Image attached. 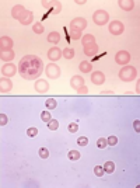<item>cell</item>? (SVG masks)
I'll list each match as a JSON object with an SVG mask.
<instances>
[{
    "label": "cell",
    "instance_id": "cell-1",
    "mask_svg": "<svg viewBox=\"0 0 140 188\" xmlns=\"http://www.w3.org/2000/svg\"><path fill=\"white\" fill-rule=\"evenodd\" d=\"M44 70V63L41 58L36 55H27L20 60L18 63V73L25 80H34L41 76Z\"/></svg>",
    "mask_w": 140,
    "mask_h": 188
},
{
    "label": "cell",
    "instance_id": "cell-2",
    "mask_svg": "<svg viewBox=\"0 0 140 188\" xmlns=\"http://www.w3.org/2000/svg\"><path fill=\"white\" fill-rule=\"evenodd\" d=\"M136 76H137L136 67L129 66V65L123 66L122 69L119 70V79L122 81H132V80H134V79H136Z\"/></svg>",
    "mask_w": 140,
    "mask_h": 188
},
{
    "label": "cell",
    "instance_id": "cell-3",
    "mask_svg": "<svg viewBox=\"0 0 140 188\" xmlns=\"http://www.w3.org/2000/svg\"><path fill=\"white\" fill-rule=\"evenodd\" d=\"M109 20V14L106 13L105 10H97L94 14H92V21L97 25H104L106 24Z\"/></svg>",
    "mask_w": 140,
    "mask_h": 188
},
{
    "label": "cell",
    "instance_id": "cell-4",
    "mask_svg": "<svg viewBox=\"0 0 140 188\" xmlns=\"http://www.w3.org/2000/svg\"><path fill=\"white\" fill-rule=\"evenodd\" d=\"M45 73H46V76L49 79H58L62 72H60V67L52 62V63H49L46 67H45Z\"/></svg>",
    "mask_w": 140,
    "mask_h": 188
},
{
    "label": "cell",
    "instance_id": "cell-5",
    "mask_svg": "<svg viewBox=\"0 0 140 188\" xmlns=\"http://www.w3.org/2000/svg\"><path fill=\"white\" fill-rule=\"evenodd\" d=\"M123 31H125V25H123L122 21L115 20V21L109 22V32H111L112 35H120Z\"/></svg>",
    "mask_w": 140,
    "mask_h": 188
},
{
    "label": "cell",
    "instance_id": "cell-6",
    "mask_svg": "<svg viewBox=\"0 0 140 188\" xmlns=\"http://www.w3.org/2000/svg\"><path fill=\"white\" fill-rule=\"evenodd\" d=\"M115 62H116L118 65L126 66V65L130 62V53H129L128 51H119V52L115 55Z\"/></svg>",
    "mask_w": 140,
    "mask_h": 188
},
{
    "label": "cell",
    "instance_id": "cell-7",
    "mask_svg": "<svg viewBox=\"0 0 140 188\" xmlns=\"http://www.w3.org/2000/svg\"><path fill=\"white\" fill-rule=\"evenodd\" d=\"M17 72H18V67H16L13 63H10V62L2 66V75L4 76V77H13Z\"/></svg>",
    "mask_w": 140,
    "mask_h": 188
},
{
    "label": "cell",
    "instance_id": "cell-8",
    "mask_svg": "<svg viewBox=\"0 0 140 188\" xmlns=\"http://www.w3.org/2000/svg\"><path fill=\"white\" fill-rule=\"evenodd\" d=\"M86 27H87V20L83 18V17H77V18H74L70 22V28H73V30L83 31Z\"/></svg>",
    "mask_w": 140,
    "mask_h": 188
},
{
    "label": "cell",
    "instance_id": "cell-9",
    "mask_svg": "<svg viewBox=\"0 0 140 188\" xmlns=\"http://www.w3.org/2000/svg\"><path fill=\"white\" fill-rule=\"evenodd\" d=\"M35 90L39 94H45V93H48V90H49V83H48L46 80H44V79H39L35 83Z\"/></svg>",
    "mask_w": 140,
    "mask_h": 188
},
{
    "label": "cell",
    "instance_id": "cell-10",
    "mask_svg": "<svg viewBox=\"0 0 140 188\" xmlns=\"http://www.w3.org/2000/svg\"><path fill=\"white\" fill-rule=\"evenodd\" d=\"M91 81L94 84H97V86H101V84L105 83V76H104L102 72L95 70V72H92V75H91Z\"/></svg>",
    "mask_w": 140,
    "mask_h": 188
},
{
    "label": "cell",
    "instance_id": "cell-11",
    "mask_svg": "<svg viewBox=\"0 0 140 188\" xmlns=\"http://www.w3.org/2000/svg\"><path fill=\"white\" fill-rule=\"evenodd\" d=\"M60 56H62V51L59 49L58 46H53L48 51V59H49V60H53V63H55V60H59Z\"/></svg>",
    "mask_w": 140,
    "mask_h": 188
},
{
    "label": "cell",
    "instance_id": "cell-12",
    "mask_svg": "<svg viewBox=\"0 0 140 188\" xmlns=\"http://www.w3.org/2000/svg\"><path fill=\"white\" fill-rule=\"evenodd\" d=\"M98 51H100V49H98V45L95 44V42H94V44L84 45V53H86L87 56H91V58H92V56H95L98 53Z\"/></svg>",
    "mask_w": 140,
    "mask_h": 188
},
{
    "label": "cell",
    "instance_id": "cell-13",
    "mask_svg": "<svg viewBox=\"0 0 140 188\" xmlns=\"http://www.w3.org/2000/svg\"><path fill=\"white\" fill-rule=\"evenodd\" d=\"M32 20H34L32 11H30V10H25L24 13H22V16L20 17V20H18V21L21 22L22 25H30L31 22H32Z\"/></svg>",
    "mask_w": 140,
    "mask_h": 188
},
{
    "label": "cell",
    "instance_id": "cell-14",
    "mask_svg": "<svg viewBox=\"0 0 140 188\" xmlns=\"http://www.w3.org/2000/svg\"><path fill=\"white\" fill-rule=\"evenodd\" d=\"M11 87H13V83H11V80L8 77H2V80H0V93H7L11 90Z\"/></svg>",
    "mask_w": 140,
    "mask_h": 188
},
{
    "label": "cell",
    "instance_id": "cell-15",
    "mask_svg": "<svg viewBox=\"0 0 140 188\" xmlns=\"http://www.w3.org/2000/svg\"><path fill=\"white\" fill-rule=\"evenodd\" d=\"M13 48V39L10 36H2L0 38V49L2 51H8Z\"/></svg>",
    "mask_w": 140,
    "mask_h": 188
},
{
    "label": "cell",
    "instance_id": "cell-16",
    "mask_svg": "<svg viewBox=\"0 0 140 188\" xmlns=\"http://www.w3.org/2000/svg\"><path fill=\"white\" fill-rule=\"evenodd\" d=\"M70 86H72V89H74V90L80 89L81 86H84V79L78 75L73 76V77L70 79Z\"/></svg>",
    "mask_w": 140,
    "mask_h": 188
},
{
    "label": "cell",
    "instance_id": "cell-17",
    "mask_svg": "<svg viewBox=\"0 0 140 188\" xmlns=\"http://www.w3.org/2000/svg\"><path fill=\"white\" fill-rule=\"evenodd\" d=\"M24 11H25L24 6L17 4V6H14L13 10H11V17H13V18H16V20H20V17L22 16V13H24Z\"/></svg>",
    "mask_w": 140,
    "mask_h": 188
},
{
    "label": "cell",
    "instance_id": "cell-18",
    "mask_svg": "<svg viewBox=\"0 0 140 188\" xmlns=\"http://www.w3.org/2000/svg\"><path fill=\"white\" fill-rule=\"evenodd\" d=\"M118 4H119L120 8H122V10H125V11H130V10H133V7H134V2H133V0H119V2H118Z\"/></svg>",
    "mask_w": 140,
    "mask_h": 188
},
{
    "label": "cell",
    "instance_id": "cell-19",
    "mask_svg": "<svg viewBox=\"0 0 140 188\" xmlns=\"http://www.w3.org/2000/svg\"><path fill=\"white\" fill-rule=\"evenodd\" d=\"M0 59L4 62H10L14 59V51L13 49H8V51H2V53H0Z\"/></svg>",
    "mask_w": 140,
    "mask_h": 188
},
{
    "label": "cell",
    "instance_id": "cell-20",
    "mask_svg": "<svg viewBox=\"0 0 140 188\" xmlns=\"http://www.w3.org/2000/svg\"><path fill=\"white\" fill-rule=\"evenodd\" d=\"M48 42H50V44H58L59 41H60V34L56 32V31H52V32L48 34Z\"/></svg>",
    "mask_w": 140,
    "mask_h": 188
},
{
    "label": "cell",
    "instance_id": "cell-21",
    "mask_svg": "<svg viewBox=\"0 0 140 188\" xmlns=\"http://www.w3.org/2000/svg\"><path fill=\"white\" fill-rule=\"evenodd\" d=\"M78 69H80V72H83V73H90L92 70V66H91L90 62L83 60L80 65H78Z\"/></svg>",
    "mask_w": 140,
    "mask_h": 188
},
{
    "label": "cell",
    "instance_id": "cell-22",
    "mask_svg": "<svg viewBox=\"0 0 140 188\" xmlns=\"http://www.w3.org/2000/svg\"><path fill=\"white\" fill-rule=\"evenodd\" d=\"M102 168H104V173H108V174L114 173L115 171V163L114 161H105L104 166H102Z\"/></svg>",
    "mask_w": 140,
    "mask_h": 188
},
{
    "label": "cell",
    "instance_id": "cell-23",
    "mask_svg": "<svg viewBox=\"0 0 140 188\" xmlns=\"http://www.w3.org/2000/svg\"><path fill=\"white\" fill-rule=\"evenodd\" d=\"M81 42H83V45L94 44V42H95V36L92 35V34H86L84 36H81Z\"/></svg>",
    "mask_w": 140,
    "mask_h": 188
},
{
    "label": "cell",
    "instance_id": "cell-24",
    "mask_svg": "<svg viewBox=\"0 0 140 188\" xmlns=\"http://www.w3.org/2000/svg\"><path fill=\"white\" fill-rule=\"evenodd\" d=\"M60 10H62V3L60 2H53V7L50 8L49 11L46 13V16H49L50 13H55V14H58V13H60Z\"/></svg>",
    "mask_w": 140,
    "mask_h": 188
},
{
    "label": "cell",
    "instance_id": "cell-25",
    "mask_svg": "<svg viewBox=\"0 0 140 188\" xmlns=\"http://www.w3.org/2000/svg\"><path fill=\"white\" fill-rule=\"evenodd\" d=\"M62 55H63L67 60H70V59L74 58V49H73V48H66V49L62 52Z\"/></svg>",
    "mask_w": 140,
    "mask_h": 188
},
{
    "label": "cell",
    "instance_id": "cell-26",
    "mask_svg": "<svg viewBox=\"0 0 140 188\" xmlns=\"http://www.w3.org/2000/svg\"><path fill=\"white\" fill-rule=\"evenodd\" d=\"M80 152L78 150H70L69 152V154H67V157L70 159V161H76V160H78L80 159Z\"/></svg>",
    "mask_w": 140,
    "mask_h": 188
},
{
    "label": "cell",
    "instance_id": "cell-27",
    "mask_svg": "<svg viewBox=\"0 0 140 188\" xmlns=\"http://www.w3.org/2000/svg\"><path fill=\"white\" fill-rule=\"evenodd\" d=\"M70 39H74V41H77V39L81 38V31L78 30H73V28H70Z\"/></svg>",
    "mask_w": 140,
    "mask_h": 188
},
{
    "label": "cell",
    "instance_id": "cell-28",
    "mask_svg": "<svg viewBox=\"0 0 140 188\" xmlns=\"http://www.w3.org/2000/svg\"><path fill=\"white\" fill-rule=\"evenodd\" d=\"M45 105H46L48 109H55L56 105H58V103H56L55 98H48V100L45 101Z\"/></svg>",
    "mask_w": 140,
    "mask_h": 188
},
{
    "label": "cell",
    "instance_id": "cell-29",
    "mask_svg": "<svg viewBox=\"0 0 140 188\" xmlns=\"http://www.w3.org/2000/svg\"><path fill=\"white\" fill-rule=\"evenodd\" d=\"M32 31L35 34H42L45 31V28H44V25H42L41 22H35V24H34V27H32Z\"/></svg>",
    "mask_w": 140,
    "mask_h": 188
},
{
    "label": "cell",
    "instance_id": "cell-30",
    "mask_svg": "<svg viewBox=\"0 0 140 188\" xmlns=\"http://www.w3.org/2000/svg\"><path fill=\"white\" fill-rule=\"evenodd\" d=\"M48 123V128L50 129V131H56V129L59 128V121L58 119H50L49 122H46Z\"/></svg>",
    "mask_w": 140,
    "mask_h": 188
},
{
    "label": "cell",
    "instance_id": "cell-31",
    "mask_svg": "<svg viewBox=\"0 0 140 188\" xmlns=\"http://www.w3.org/2000/svg\"><path fill=\"white\" fill-rule=\"evenodd\" d=\"M38 153H39V157H41V159H48V157H49V150H48L46 147H41Z\"/></svg>",
    "mask_w": 140,
    "mask_h": 188
},
{
    "label": "cell",
    "instance_id": "cell-32",
    "mask_svg": "<svg viewBox=\"0 0 140 188\" xmlns=\"http://www.w3.org/2000/svg\"><path fill=\"white\" fill-rule=\"evenodd\" d=\"M27 135L30 137L36 136V135H38V128H35V126H31V128H28L27 129Z\"/></svg>",
    "mask_w": 140,
    "mask_h": 188
},
{
    "label": "cell",
    "instance_id": "cell-33",
    "mask_svg": "<svg viewBox=\"0 0 140 188\" xmlns=\"http://www.w3.org/2000/svg\"><path fill=\"white\" fill-rule=\"evenodd\" d=\"M97 146H98L100 149H105L106 146H108V142H106L105 137H100V139L97 140Z\"/></svg>",
    "mask_w": 140,
    "mask_h": 188
},
{
    "label": "cell",
    "instance_id": "cell-34",
    "mask_svg": "<svg viewBox=\"0 0 140 188\" xmlns=\"http://www.w3.org/2000/svg\"><path fill=\"white\" fill-rule=\"evenodd\" d=\"M41 119L44 121V122H49L52 118H50V114H49V111H42L41 112Z\"/></svg>",
    "mask_w": 140,
    "mask_h": 188
},
{
    "label": "cell",
    "instance_id": "cell-35",
    "mask_svg": "<svg viewBox=\"0 0 140 188\" xmlns=\"http://www.w3.org/2000/svg\"><path fill=\"white\" fill-rule=\"evenodd\" d=\"M67 129H69V132L70 133H76V132L78 131V125L76 122H72V123H69V126H67Z\"/></svg>",
    "mask_w": 140,
    "mask_h": 188
},
{
    "label": "cell",
    "instance_id": "cell-36",
    "mask_svg": "<svg viewBox=\"0 0 140 188\" xmlns=\"http://www.w3.org/2000/svg\"><path fill=\"white\" fill-rule=\"evenodd\" d=\"M94 173H95V176H97V177H102L104 176L102 166H95V167H94Z\"/></svg>",
    "mask_w": 140,
    "mask_h": 188
},
{
    "label": "cell",
    "instance_id": "cell-37",
    "mask_svg": "<svg viewBox=\"0 0 140 188\" xmlns=\"http://www.w3.org/2000/svg\"><path fill=\"white\" fill-rule=\"evenodd\" d=\"M77 145H80V146H87V145H88V137L80 136V137L77 139Z\"/></svg>",
    "mask_w": 140,
    "mask_h": 188
},
{
    "label": "cell",
    "instance_id": "cell-38",
    "mask_svg": "<svg viewBox=\"0 0 140 188\" xmlns=\"http://www.w3.org/2000/svg\"><path fill=\"white\" fill-rule=\"evenodd\" d=\"M106 142H108L109 146H115L118 143V137L115 136V135H112V136H109L108 139H106Z\"/></svg>",
    "mask_w": 140,
    "mask_h": 188
},
{
    "label": "cell",
    "instance_id": "cell-39",
    "mask_svg": "<svg viewBox=\"0 0 140 188\" xmlns=\"http://www.w3.org/2000/svg\"><path fill=\"white\" fill-rule=\"evenodd\" d=\"M8 122V118H7V115H6V114H3V112H2V114H0V125H6V123H7Z\"/></svg>",
    "mask_w": 140,
    "mask_h": 188
},
{
    "label": "cell",
    "instance_id": "cell-40",
    "mask_svg": "<svg viewBox=\"0 0 140 188\" xmlns=\"http://www.w3.org/2000/svg\"><path fill=\"white\" fill-rule=\"evenodd\" d=\"M42 6H44L45 8H48V11H49L50 8L53 7V2H48V0H42Z\"/></svg>",
    "mask_w": 140,
    "mask_h": 188
},
{
    "label": "cell",
    "instance_id": "cell-41",
    "mask_svg": "<svg viewBox=\"0 0 140 188\" xmlns=\"http://www.w3.org/2000/svg\"><path fill=\"white\" fill-rule=\"evenodd\" d=\"M76 91H77V94L84 95V94H87V93H88V89H87L86 86H81L80 89H77V90H76Z\"/></svg>",
    "mask_w": 140,
    "mask_h": 188
},
{
    "label": "cell",
    "instance_id": "cell-42",
    "mask_svg": "<svg viewBox=\"0 0 140 188\" xmlns=\"http://www.w3.org/2000/svg\"><path fill=\"white\" fill-rule=\"evenodd\" d=\"M133 128H134V131H136L137 133L140 132V121H139V119H136V121L133 122Z\"/></svg>",
    "mask_w": 140,
    "mask_h": 188
},
{
    "label": "cell",
    "instance_id": "cell-43",
    "mask_svg": "<svg viewBox=\"0 0 140 188\" xmlns=\"http://www.w3.org/2000/svg\"><path fill=\"white\" fill-rule=\"evenodd\" d=\"M106 55V52H102V53H100V55H95V56H92V62H97L100 58H104V56Z\"/></svg>",
    "mask_w": 140,
    "mask_h": 188
},
{
    "label": "cell",
    "instance_id": "cell-44",
    "mask_svg": "<svg viewBox=\"0 0 140 188\" xmlns=\"http://www.w3.org/2000/svg\"><path fill=\"white\" fill-rule=\"evenodd\" d=\"M63 31H64V34H66L67 42H70V34H69V30H67V27H63Z\"/></svg>",
    "mask_w": 140,
    "mask_h": 188
},
{
    "label": "cell",
    "instance_id": "cell-45",
    "mask_svg": "<svg viewBox=\"0 0 140 188\" xmlns=\"http://www.w3.org/2000/svg\"><path fill=\"white\" fill-rule=\"evenodd\" d=\"M101 94L102 95H111V94H115V93L111 91V90H105V91H101Z\"/></svg>",
    "mask_w": 140,
    "mask_h": 188
},
{
    "label": "cell",
    "instance_id": "cell-46",
    "mask_svg": "<svg viewBox=\"0 0 140 188\" xmlns=\"http://www.w3.org/2000/svg\"><path fill=\"white\" fill-rule=\"evenodd\" d=\"M140 80H137V84H136V93L137 94H140Z\"/></svg>",
    "mask_w": 140,
    "mask_h": 188
},
{
    "label": "cell",
    "instance_id": "cell-47",
    "mask_svg": "<svg viewBox=\"0 0 140 188\" xmlns=\"http://www.w3.org/2000/svg\"><path fill=\"white\" fill-rule=\"evenodd\" d=\"M76 3L80 4V6H83V4H86V0H76Z\"/></svg>",
    "mask_w": 140,
    "mask_h": 188
}]
</instances>
